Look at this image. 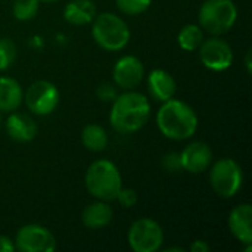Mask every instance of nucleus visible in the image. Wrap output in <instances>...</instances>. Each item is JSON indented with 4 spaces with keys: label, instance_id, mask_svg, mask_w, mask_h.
Listing matches in <instances>:
<instances>
[{
    "label": "nucleus",
    "instance_id": "nucleus-1",
    "mask_svg": "<svg viewBox=\"0 0 252 252\" xmlns=\"http://www.w3.org/2000/svg\"><path fill=\"white\" fill-rule=\"evenodd\" d=\"M151 115V103L143 93L126 90L112 100L109 121L112 127L123 134L140 130Z\"/></svg>",
    "mask_w": 252,
    "mask_h": 252
},
{
    "label": "nucleus",
    "instance_id": "nucleus-2",
    "mask_svg": "<svg viewBox=\"0 0 252 252\" xmlns=\"http://www.w3.org/2000/svg\"><path fill=\"white\" fill-rule=\"evenodd\" d=\"M157 126L167 139L186 140L198 130V115L190 105L171 97L162 102L157 114Z\"/></svg>",
    "mask_w": 252,
    "mask_h": 252
},
{
    "label": "nucleus",
    "instance_id": "nucleus-3",
    "mask_svg": "<svg viewBox=\"0 0 252 252\" xmlns=\"http://www.w3.org/2000/svg\"><path fill=\"white\" fill-rule=\"evenodd\" d=\"M86 188L89 193L99 201H115L123 188L121 173L114 162L97 159L90 164L86 173Z\"/></svg>",
    "mask_w": 252,
    "mask_h": 252
},
{
    "label": "nucleus",
    "instance_id": "nucleus-4",
    "mask_svg": "<svg viewBox=\"0 0 252 252\" xmlns=\"http://www.w3.org/2000/svg\"><path fill=\"white\" fill-rule=\"evenodd\" d=\"M93 40L105 50L117 52L124 49L130 41V28L127 22L115 13H96L92 21Z\"/></svg>",
    "mask_w": 252,
    "mask_h": 252
},
{
    "label": "nucleus",
    "instance_id": "nucleus-5",
    "mask_svg": "<svg viewBox=\"0 0 252 252\" xmlns=\"http://www.w3.org/2000/svg\"><path fill=\"white\" fill-rule=\"evenodd\" d=\"M198 19L204 31L213 35H221L236 24L238 7L233 0H205L199 7Z\"/></svg>",
    "mask_w": 252,
    "mask_h": 252
},
{
    "label": "nucleus",
    "instance_id": "nucleus-6",
    "mask_svg": "<svg viewBox=\"0 0 252 252\" xmlns=\"http://www.w3.org/2000/svg\"><path fill=\"white\" fill-rule=\"evenodd\" d=\"M244 173L241 165L232 158H221L210 170V185L221 198H233L242 188Z\"/></svg>",
    "mask_w": 252,
    "mask_h": 252
},
{
    "label": "nucleus",
    "instance_id": "nucleus-7",
    "mask_svg": "<svg viewBox=\"0 0 252 252\" xmlns=\"http://www.w3.org/2000/svg\"><path fill=\"white\" fill-rule=\"evenodd\" d=\"M127 241L134 252H155L164 244V232L158 221L145 217L130 226Z\"/></svg>",
    "mask_w": 252,
    "mask_h": 252
},
{
    "label": "nucleus",
    "instance_id": "nucleus-8",
    "mask_svg": "<svg viewBox=\"0 0 252 252\" xmlns=\"http://www.w3.org/2000/svg\"><path fill=\"white\" fill-rule=\"evenodd\" d=\"M59 97L61 94L58 87L47 80L34 81L24 94L27 108L40 117L52 114L59 103Z\"/></svg>",
    "mask_w": 252,
    "mask_h": 252
},
{
    "label": "nucleus",
    "instance_id": "nucleus-9",
    "mask_svg": "<svg viewBox=\"0 0 252 252\" xmlns=\"http://www.w3.org/2000/svg\"><path fill=\"white\" fill-rule=\"evenodd\" d=\"M15 248L21 252H52L56 250V239L52 232L40 224L22 226L15 238Z\"/></svg>",
    "mask_w": 252,
    "mask_h": 252
},
{
    "label": "nucleus",
    "instance_id": "nucleus-10",
    "mask_svg": "<svg viewBox=\"0 0 252 252\" xmlns=\"http://www.w3.org/2000/svg\"><path fill=\"white\" fill-rule=\"evenodd\" d=\"M199 59L211 71H226L233 63V50L230 44L219 37L204 40L199 46Z\"/></svg>",
    "mask_w": 252,
    "mask_h": 252
},
{
    "label": "nucleus",
    "instance_id": "nucleus-11",
    "mask_svg": "<svg viewBox=\"0 0 252 252\" xmlns=\"http://www.w3.org/2000/svg\"><path fill=\"white\" fill-rule=\"evenodd\" d=\"M145 77V66L142 61L133 55L123 56L117 61L112 69L114 83L123 90H133Z\"/></svg>",
    "mask_w": 252,
    "mask_h": 252
},
{
    "label": "nucleus",
    "instance_id": "nucleus-12",
    "mask_svg": "<svg viewBox=\"0 0 252 252\" xmlns=\"http://www.w3.org/2000/svg\"><path fill=\"white\" fill-rule=\"evenodd\" d=\"M182 168L190 174L204 173L213 161V151L204 142L189 143L180 154Z\"/></svg>",
    "mask_w": 252,
    "mask_h": 252
},
{
    "label": "nucleus",
    "instance_id": "nucleus-13",
    "mask_svg": "<svg viewBox=\"0 0 252 252\" xmlns=\"http://www.w3.org/2000/svg\"><path fill=\"white\" fill-rule=\"evenodd\" d=\"M227 223L232 235L241 244H252V207L250 204L235 207L229 214Z\"/></svg>",
    "mask_w": 252,
    "mask_h": 252
},
{
    "label": "nucleus",
    "instance_id": "nucleus-14",
    "mask_svg": "<svg viewBox=\"0 0 252 252\" xmlns=\"http://www.w3.org/2000/svg\"><path fill=\"white\" fill-rule=\"evenodd\" d=\"M4 127L7 136L18 143L31 142L37 136L35 121L30 115L22 112H10L4 123Z\"/></svg>",
    "mask_w": 252,
    "mask_h": 252
},
{
    "label": "nucleus",
    "instance_id": "nucleus-15",
    "mask_svg": "<svg viewBox=\"0 0 252 252\" xmlns=\"http://www.w3.org/2000/svg\"><path fill=\"white\" fill-rule=\"evenodd\" d=\"M146 83H148V90L151 96L159 102H165L174 97L176 90H177V84L173 75L168 71L161 69V68L152 69L148 75Z\"/></svg>",
    "mask_w": 252,
    "mask_h": 252
},
{
    "label": "nucleus",
    "instance_id": "nucleus-16",
    "mask_svg": "<svg viewBox=\"0 0 252 252\" xmlns=\"http://www.w3.org/2000/svg\"><path fill=\"white\" fill-rule=\"evenodd\" d=\"M112 217H114V211L111 205L106 201L97 199V202H93L83 210L81 221L86 227L92 230H97L106 227L112 221Z\"/></svg>",
    "mask_w": 252,
    "mask_h": 252
},
{
    "label": "nucleus",
    "instance_id": "nucleus-17",
    "mask_svg": "<svg viewBox=\"0 0 252 252\" xmlns=\"http://www.w3.org/2000/svg\"><path fill=\"white\" fill-rule=\"evenodd\" d=\"M24 100L21 84L10 77H0V112H13Z\"/></svg>",
    "mask_w": 252,
    "mask_h": 252
},
{
    "label": "nucleus",
    "instance_id": "nucleus-18",
    "mask_svg": "<svg viewBox=\"0 0 252 252\" xmlns=\"http://www.w3.org/2000/svg\"><path fill=\"white\" fill-rule=\"evenodd\" d=\"M96 16V4L92 0H71L63 9V18L72 25H86Z\"/></svg>",
    "mask_w": 252,
    "mask_h": 252
},
{
    "label": "nucleus",
    "instance_id": "nucleus-19",
    "mask_svg": "<svg viewBox=\"0 0 252 252\" xmlns=\"http://www.w3.org/2000/svg\"><path fill=\"white\" fill-rule=\"evenodd\" d=\"M108 133L97 124H87L81 131L83 146L92 152H102L108 146Z\"/></svg>",
    "mask_w": 252,
    "mask_h": 252
},
{
    "label": "nucleus",
    "instance_id": "nucleus-20",
    "mask_svg": "<svg viewBox=\"0 0 252 252\" xmlns=\"http://www.w3.org/2000/svg\"><path fill=\"white\" fill-rule=\"evenodd\" d=\"M202 41H204V30L199 25L188 24L179 31L177 43L186 52H193L199 49Z\"/></svg>",
    "mask_w": 252,
    "mask_h": 252
},
{
    "label": "nucleus",
    "instance_id": "nucleus-21",
    "mask_svg": "<svg viewBox=\"0 0 252 252\" xmlns=\"http://www.w3.org/2000/svg\"><path fill=\"white\" fill-rule=\"evenodd\" d=\"M38 0H15L12 12L18 21H30L38 12Z\"/></svg>",
    "mask_w": 252,
    "mask_h": 252
},
{
    "label": "nucleus",
    "instance_id": "nucleus-22",
    "mask_svg": "<svg viewBox=\"0 0 252 252\" xmlns=\"http://www.w3.org/2000/svg\"><path fill=\"white\" fill-rule=\"evenodd\" d=\"M16 58V44L10 38H0V71L7 69Z\"/></svg>",
    "mask_w": 252,
    "mask_h": 252
},
{
    "label": "nucleus",
    "instance_id": "nucleus-23",
    "mask_svg": "<svg viewBox=\"0 0 252 252\" xmlns=\"http://www.w3.org/2000/svg\"><path fill=\"white\" fill-rule=\"evenodd\" d=\"M115 3L126 15H140L149 9L152 0H115Z\"/></svg>",
    "mask_w": 252,
    "mask_h": 252
},
{
    "label": "nucleus",
    "instance_id": "nucleus-24",
    "mask_svg": "<svg viewBox=\"0 0 252 252\" xmlns=\"http://www.w3.org/2000/svg\"><path fill=\"white\" fill-rule=\"evenodd\" d=\"M115 201H118L124 208H131L137 202V193L130 188H121Z\"/></svg>",
    "mask_w": 252,
    "mask_h": 252
},
{
    "label": "nucleus",
    "instance_id": "nucleus-25",
    "mask_svg": "<svg viewBox=\"0 0 252 252\" xmlns=\"http://www.w3.org/2000/svg\"><path fill=\"white\" fill-rule=\"evenodd\" d=\"M162 167L168 173H179L182 168V161H180V154L177 152H170L162 158Z\"/></svg>",
    "mask_w": 252,
    "mask_h": 252
},
{
    "label": "nucleus",
    "instance_id": "nucleus-26",
    "mask_svg": "<svg viewBox=\"0 0 252 252\" xmlns=\"http://www.w3.org/2000/svg\"><path fill=\"white\" fill-rule=\"evenodd\" d=\"M96 94L102 102H112L117 97V90L111 83H103L97 87Z\"/></svg>",
    "mask_w": 252,
    "mask_h": 252
},
{
    "label": "nucleus",
    "instance_id": "nucleus-27",
    "mask_svg": "<svg viewBox=\"0 0 252 252\" xmlns=\"http://www.w3.org/2000/svg\"><path fill=\"white\" fill-rule=\"evenodd\" d=\"M15 251V244L10 238L0 235V252H12Z\"/></svg>",
    "mask_w": 252,
    "mask_h": 252
},
{
    "label": "nucleus",
    "instance_id": "nucleus-28",
    "mask_svg": "<svg viewBox=\"0 0 252 252\" xmlns=\"http://www.w3.org/2000/svg\"><path fill=\"white\" fill-rule=\"evenodd\" d=\"M210 245L205 241H195L190 245V251L192 252H210Z\"/></svg>",
    "mask_w": 252,
    "mask_h": 252
},
{
    "label": "nucleus",
    "instance_id": "nucleus-29",
    "mask_svg": "<svg viewBox=\"0 0 252 252\" xmlns=\"http://www.w3.org/2000/svg\"><path fill=\"white\" fill-rule=\"evenodd\" d=\"M245 65H247V71H248V72H251V50H248V52H247Z\"/></svg>",
    "mask_w": 252,
    "mask_h": 252
},
{
    "label": "nucleus",
    "instance_id": "nucleus-30",
    "mask_svg": "<svg viewBox=\"0 0 252 252\" xmlns=\"http://www.w3.org/2000/svg\"><path fill=\"white\" fill-rule=\"evenodd\" d=\"M173 251L183 252V248H167V250H164V252H173Z\"/></svg>",
    "mask_w": 252,
    "mask_h": 252
},
{
    "label": "nucleus",
    "instance_id": "nucleus-31",
    "mask_svg": "<svg viewBox=\"0 0 252 252\" xmlns=\"http://www.w3.org/2000/svg\"><path fill=\"white\" fill-rule=\"evenodd\" d=\"M38 1H43V3H52V1H58V0H38Z\"/></svg>",
    "mask_w": 252,
    "mask_h": 252
},
{
    "label": "nucleus",
    "instance_id": "nucleus-32",
    "mask_svg": "<svg viewBox=\"0 0 252 252\" xmlns=\"http://www.w3.org/2000/svg\"><path fill=\"white\" fill-rule=\"evenodd\" d=\"M1 124H3V118H1V112H0V127H1Z\"/></svg>",
    "mask_w": 252,
    "mask_h": 252
}]
</instances>
